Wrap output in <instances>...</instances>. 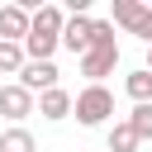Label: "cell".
I'll return each mask as SVG.
<instances>
[{
	"mask_svg": "<svg viewBox=\"0 0 152 152\" xmlns=\"http://www.w3.org/2000/svg\"><path fill=\"white\" fill-rule=\"evenodd\" d=\"M104 142H109V152H138V138H133V128H128L124 119L109 124V138H104Z\"/></svg>",
	"mask_w": 152,
	"mask_h": 152,
	"instance_id": "obj_11",
	"label": "cell"
},
{
	"mask_svg": "<svg viewBox=\"0 0 152 152\" xmlns=\"http://www.w3.org/2000/svg\"><path fill=\"white\" fill-rule=\"evenodd\" d=\"M24 66V48L19 43H0V76H19Z\"/></svg>",
	"mask_w": 152,
	"mask_h": 152,
	"instance_id": "obj_14",
	"label": "cell"
},
{
	"mask_svg": "<svg viewBox=\"0 0 152 152\" xmlns=\"http://www.w3.org/2000/svg\"><path fill=\"white\" fill-rule=\"evenodd\" d=\"M62 24H66V14L57 5H38L28 14V38L19 43L24 62H52V52L62 48Z\"/></svg>",
	"mask_w": 152,
	"mask_h": 152,
	"instance_id": "obj_1",
	"label": "cell"
},
{
	"mask_svg": "<svg viewBox=\"0 0 152 152\" xmlns=\"http://www.w3.org/2000/svg\"><path fill=\"white\" fill-rule=\"evenodd\" d=\"M33 114H38V119H48V124H62V119H71V90L52 86V90L33 95Z\"/></svg>",
	"mask_w": 152,
	"mask_h": 152,
	"instance_id": "obj_5",
	"label": "cell"
},
{
	"mask_svg": "<svg viewBox=\"0 0 152 152\" xmlns=\"http://www.w3.org/2000/svg\"><path fill=\"white\" fill-rule=\"evenodd\" d=\"M57 62H24L19 66V86L28 90V95H43V90H52L57 86Z\"/></svg>",
	"mask_w": 152,
	"mask_h": 152,
	"instance_id": "obj_6",
	"label": "cell"
},
{
	"mask_svg": "<svg viewBox=\"0 0 152 152\" xmlns=\"http://www.w3.org/2000/svg\"><path fill=\"white\" fill-rule=\"evenodd\" d=\"M62 48L76 52V57L90 48V14H71V19L62 24Z\"/></svg>",
	"mask_w": 152,
	"mask_h": 152,
	"instance_id": "obj_8",
	"label": "cell"
},
{
	"mask_svg": "<svg viewBox=\"0 0 152 152\" xmlns=\"http://www.w3.org/2000/svg\"><path fill=\"white\" fill-rule=\"evenodd\" d=\"M119 66V38L109 19H90V48L81 52V76L90 86H104V76Z\"/></svg>",
	"mask_w": 152,
	"mask_h": 152,
	"instance_id": "obj_2",
	"label": "cell"
},
{
	"mask_svg": "<svg viewBox=\"0 0 152 152\" xmlns=\"http://www.w3.org/2000/svg\"><path fill=\"white\" fill-rule=\"evenodd\" d=\"M0 152H38V138H33L24 124H14V128L0 133Z\"/></svg>",
	"mask_w": 152,
	"mask_h": 152,
	"instance_id": "obj_10",
	"label": "cell"
},
{
	"mask_svg": "<svg viewBox=\"0 0 152 152\" xmlns=\"http://www.w3.org/2000/svg\"><path fill=\"white\" fill-rule=\"evenodd\" d=\"M71 114H76L81 128H104V124L114 119V95H109V86H86L81 95H71Z\"/></svg>",
	"mask_w": 152,
	"mask_h": 152,
	"instance_id": "obj_3",
	"label": "cell"
},
{
	"mask_svg": "<svg viewBox=\"0 0 152 152\" xmlns=\"http://www.w3.org/2000/svg\"><path fill=\"white\" fill-rule=\"evenodd\" d=\"M28 114H33V95H28L19 81L0 86V119H10V128H14V124H24Z\"/></svg>",
	"mask_w": 152,
	"mask_h": 152,
	"instance_id": "obj_4",
	"label": "cell"
},
{
	"mask_svg": "<svg viewBox=\"0 0 152 152\" xmlns=\"http://www.w3.org/2000/svg\"><path fill=\"white\" fill-rule=\"evenodd\" d=\"M128 33H133V38H142V43L152 48V5H142V14H138V24H133Z\"/></svg>",
	"mask_w": 152,
	"mask_h": 152,
	"instance_id": "obj_15",
	"label": "cell"
},
{
	"mask_svg": "<svg viewBox=\"0 0 152 152\" xmlns=\"http://www.w3.org/2000/svg\"><path fill=\"white\" fill-rule=\"evenodd\" d=\"M138 14H142V0H114V19H109V24L133 28V24H138Z\"/></svg>",
	"mask_w": 152,
	"mask_h": 152,
	"instance_id": "obj_13",
	"label": "cell"
},
{
	"mask_svg": "<svg viewBox=\"0 0 152 152\" xmlns=\"http://www.w3.org/2000/svg\"><path fill=\"white\" fill-rule=\"evenodd\" d=\"M124 90H128L133 104H152V71H142V66L128 71V76H124Z\"/></svg>",
	"mask_w": 152,
	"mask_h": 152,
	"instance_id": "obj_9",
	"label": "cell"
},
{
	"mask_svg": "<svg viewBox=\"0 0 152 152\" xmlns=\"http://www.w3.org/2000/svg\"><path fill=\"white\" fill-rule=\"evenodd\" d=\"M142 71H152V48H147V62H142Z\"/></svg>",
	"mask_w": 152,
	"mask_h": 152,
	"instance_id": "obj_16",
	"label": "cell"
},
{
	"mask_svg": "<svg viewBox=\"0 0 152 152\" xmlns=\"http://www.w3.org/2000/svg\"><path fill=\"white\" fill-rule=\"evenodd\" d=\"M24 38H28V10L0 5V43H24Z\"/></svg>",
	"mask_w": 152,
	"mask_h": 152,
	"instance_id": "obj_7",
	"label": "cell"
},
{
	"mask_svg": "<svg viewBox=\"0 0 152 152\" xmlns=\"http://www.w3.org/2000/svg\"><path fill=\"white\" fill-rule=\"evenodd\" d=\"M124 124L133 128V138H138V142H147V138H152V104H133V114H128Z\"/></svg>",
	"mask_w": 152,
	"mask_h": 152,
	"instance_id": "obj_12",
	"label": "cell"
}]
</instances>
